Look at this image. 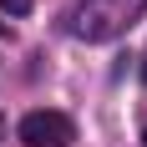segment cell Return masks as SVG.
<instances>
[{
  "mask_svg": "<svg viewBox=\"0 0 147 147\" xmlns=\"http://www.w3.org/2000/svg\"><path fill=\"white\" fill-rule=\"evenodd\" d=\"M30 5H36V0H0V10H5V15H26Z\"/></svg>",
  "mask_w": 147,
  "mask_h": 147,
  "instance_id": "3957f363",
  "label": "cell"
},
{
  "mask_svg": "<svg viewBox=\"0 0 147 147\" xmlns=\"http://www.w3.org/2000/svg\"><path fill=\"white\" fill-rule=\"evenodd\" d=\"M142 10L147 0H76L66 10V30L81 41H117Z\"/></svg>",
  "mask_w": 147,
  "mask_h": 147,
  "instance_id": "6da1fadb",
  "label": "cell"
},
{
  "mask_svg": "<svg viewBox=\"0 0 147 147\" xmlns=\"http://www.w3.org/2000/svg\"><path fill=\"white\" fill-rule=\"evenodd\" d=\"M20 142L26 147H71L76 127H71V117H61V112H26V117H20Z\"/></svg>",
  "mask_w": 147,
  "mask_h": 147,
  "instance_id": "7a4b0ae2",
  "label": "cell"
},
{
  "mask_svg": "<svg viewBox=\"0 0 147 147\" xmlns=\"http://www.w3.org/2000/svg\"><path fill=\"white\" fill-rule=\"evenodd\" d=\"M142 147H147V127H142Z\"/></svg>",
  "mask_w": 147,
  "mask_h": 147,
  "instance_id": "277c9868",
  "label": "cell"
}]
</instances>
